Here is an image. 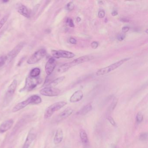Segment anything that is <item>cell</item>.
Returning <instances> with one entry per match:
<instances>
[{
    "label": "cell",
    "mask_w": 148,
    "mask_h": 148,
    "mask_svg": "<svg viewBox=\"0 0 148 148\" xmlns=\"http://www.w3.org/2000/svg\"><path fill=\"white\" fill-rule=\"evenodd\" d=\"M121 21L122 22H129V20L125 18H122L121 19Z\"/></svg>",
    "instance_id": "obj_36"
},
{
    "label": "cell",
    "mask_w": 148,
    "mask_h": 148,
    "mask_svg": "<svg viewBox=\"0 0 148 148\" xmlns=\"http://www.w3.org/2000/svg\"><path fill=\"white\" fill-rule=\"evenodd\" d=\"M17 84H18V82H17V80L15 79H14L12 84L8 87L6 93L5 95L4 105H8V103H10V101L12 100L13 96L15 92V90H16Z\"/></svg>",
    "instance_id": "obj_4"
},
{
    "label": "cell",
    "mask_w": 148,
    "mask_h": 148,
    "mask_svg": "<svg viewBox=\"0 0 148 148\" xmlns=\"http://www.w3.org/2000/svg\"><path fill=\"white\" fill-rule=\"evenodd\" d=\"M92 110V105L90 103L87 104V105L84 106L83 108L80 109L76 114L79 116H84L86 115Z\"/></svg>",
    "instance_id": "obj_17"
},
{
    "label": "cell",
    "mask_w": 148,
    "mask_h": 148,
    "mask_svg": "<svg viewBox=\"0 0 148 148\" xmlns=\"http://www.w3.org/2000/svg\"><path fill=\"white\" fill-rule=\"evenodd\" d=\"M81 19L79 17H77V21L78 22H80L81 21Z\"/></svg>",
    "instance_id": "obj_37"
},
{
    "label": "cell",
    "mask_w": 148,
    "mask_h": 148,
    "mask_svg": "<svg viewBox=\"0 0 148 148\" xmlns=\"http://www.w3.org/2000/svg\"><path fill=\"white\" fill-rule=\"evenodd\" d=\"M60 90L55 87H46L40 91L41 95L46 97H56L60 93Z\"/></svg>",
    "instance_id": "obj_7"
},
{
    "label": "cell",
    "mask_w": 148,
    "mask_h": 148,
    "mask_svg": "<svg viewBox=\"0 0 148 148\" xmlns=\"http://www.w3.org/2000/svg\"><path fill=\"white\" fill-rule=\"evenodd\" d=\"M51 54L54 58L59 59L60 58H72L75 57V55L73 53L64 50H52Z\"/></svg>",
    "instance_id": "obj_6"
},
{
    "label": "cell",
    "mask_w": 148,
    "mask_h": 148,
    "mask_svg": "<svg viewBox=\"0 0 148 148\" xmlns=\"http://www.w3.org/2000/svg\"><path fill=\"white\" fill-rule=\"evenodd\" d=\"M147 31H148V30H146V33H147Z\"/></svg>",
    "instance_id": "obj_38"
},
{
    "label": "cell",
    "mask_w": 148,
    "mask_h": 148,
    "mask_svg": "<svg viewBox=\"0 0 148 148\" xmlns=\"http://www.w3.org/2000/svg\"><path fill=\"white\" fill-rule=\"evenodd\" d=\"M40 73V70L39 68H34L30 72V77H38Z\"/></svg>",
    "instance_id": "obj_21"
},
{
    "label": "cell",
    "mask_w": 148,
    "mask_h": 148,
    "mask_svg": "<svg viewBox=\"0 0 148 148\" xmlns=\"http://www.w3.org/2000/svg\"><path fill=\"white\" fill-rule=\"evenodd\" d=\"M74 8V5L73 2H70L67 4L66 6V8L68 11L71 12L73 11Z\"/></svg>",
    "instance_id": "obj_27"
},
{
    "label": "cell",
    "mask_w": 148,
    "mask_h": 148,
    "mask_svg": "<svg viewBox=\"0 0 148 148\" xmlns=\"http://www.w3.org/2000/svg\"><path fill=\"white\" fill-rule=\"evenodd\" d=\"M118 14V12H116V11H113V12H112V15L113 16H116Z\"/></svg>",
    "instance_id": "obj_35"
},
{
    "label": "cell",
    "mask_w": 148,
    "mask_h": 148,
    "mask_svg": "<svg viewBox=\"0 0 148 148\" xmlns=\"http://www.w3.org/2000/svg\"><path fill=\"white\" fill-rule=\"evenodd\" d=\"M98 45V43L97 41H93L91 44V46L92 48L94 49L97 48Z\"/></svg>",
    "instance_id": "obj_32"
},
{
    "label": "cell",
    "mask_w": 148,
    "mask_h": 148,
    "mask_svg": "<svg viewBox=\"0 0 148 148\" xmlns=\"http://www.w3.org/2000/svg\"><path fill=\"white\" fill-rule=\"evenodd\" d=\"M7 61V56H2L0 57V67L4 66Z\"/></svg>",
    "instance_id": "obj_24"
},
{
    "label": "cell",
    "mask_w": 148,
    "mask_h": 148,
    "mask_svg": "<svg viewBox=\"0 0 148 148\" xmlns=\"http://www.w3.org/2000/svg\"><path fill=\"white\" fill-rule=\"evenodd\" d=\"M24 46H25V43L21 42L17 45H16L11 51L9 52V53L7 56V61L10 62L13 60L18 56L21 51L22 50Z\"/></svg>",
    "instance_id": "obj_8"
},
{
    "label": "cell",
    "mask_w": 148,
    "mask_h": 148,
    "mask_svg": "<svg viewBox=\"0 0 148 148\" xmlns=\"http://www.w3.org/2000/svg\"><path fill=\"white\" fill-rule=\"evenodd\" d=\"M73 112V109L71 108H67L62 111L58 117V120H62L70 116Z\"/></svg>",
    "instance_id": "obj_16"
},
{
    "label": "cell",
    "mask_w": 148,
    "mask_h": 148,
    "mask_svg": "<svg viewBox=\"0 0 148 148\" xmlns=\"http://www.w3.org/2000/svg\"><path fill=\"white\" fill-rule=\"evenodd\" d=\"M105 16V12L103 10H100L98 13V17L100 18H104Z\"/></svg>",
    "instance_id": "obj_31"
},
{
    "label": "cell",
    "mask_w": 148,
    "mask_h": 148,
    "mask_svg": "<svg viewBox=\"0 0 148 148\" xmlns=\"http://www.w3.org/2000/svg\"><path fill=\"white\" fill-rule=\"evenodd\" d=\"M84 97L83 91L81 90H78L74 92L70 98V101L71 103H77L80 101Z\"/></svg>",
    "instance_id": "obj_14"
},
{
    "label": "cell",
    "mask_w": 148,
    "mask_h": 148,
    "mask_svg": "<svg viewBox=\"0 0 148 148\" xmlns=\"http://www.w3.org/2000/svg\"><path fill=\"white\" fill-rule=\"evenodd\" d=\"M129 30H130V27H123V28H122V32H123L124 33L127 32Z\"/></svg>",
    "instance_id": "obj_34"
},
{
    "label": "cell",
    "mask_w": 148,
    "mask_h": 148,
    "mask_svg": "<svg viewBox=\"0 0 148 148\" xmlns=\"http://www.w3.org/2000/svg\"><path fill=\"white\" fill-rule=\"evenodd\" d=\"M107 120L109 121V123L112 125V126H116V123L115 122L114 119H113V118L111 116H108L107 118Z\"/></svg>",
    "instance_id": "obj_29"
},
{
    "label": "cell",
    "mask_w": 148,
    "mask_h": 148,
    "mask_svg": "<svg viewBox=\"0 0 148 148\" xmlns=\"http://www.w3.org/2000/svg\"><path fill=\"white\" fill-rule=\"evenodd\" d=\"M125 34H120L117 36V38L119 41H122L125 38Z\"/></svg>",
    "instance_id": "obj_30"
},
{
    "label": "cell",
    "mask_w": 148,
    "mask_h": 148,
    "mask_svg": "<svg viewBox=\"0 0 148 148\" xmlns=\"http://www.w3.org/2000/svg\"><path fill=\"white\" fill-rule=\"evenodd\" d=\"M32 104L30 98L29 97L26 100H24L22 102H20L17 104L13 108L12 110V112H16L26 107L28 105Z\"/></svg>",
    "instance_id": "obj_12"
},
{
    "label": "cell",
    "mask_w": 148,
    "mask_h": 148,
    "mask_svg": "<svg viewBox=\"0 0 148 148\" xmlns=\"http://www.w3.org/2000/svg\"><path fill=\"white\" fill-rule=\"evenodd\" d=\"M69 41L71 44H73V45H76L77 43V40L73 38H71L69 40Z\"/></svg>",
    "instance_id": "obj_33"
},
{
    "label": "cell",
    "mask_w": 148,
    "mask_h": 148,
    "mask_svg": "<svg viewBox=\"0 0 148 148\" xmlns=\"http://www.w3.org/2000/svg\"><path fill=\"white\" fill-rule=\"evenodd\" d=\"M66 23L70 27H74V23H73V20L71 18H67L66 20Z\"/></svg>",
    "instance_id": "obj_28"
},
{
    "label": "cell",
    "mask_w": 148,
    "mask_h": 148,
    "mask_svg": "<svg viewBox=\"0 0 148 148\" xmlns=\"http://www.w3.org/2000/svg\"><path fill=\"white\" fill-rule=\"evenodd\" d=\"M143 113L140 112H138L136 116V121L137 123L138 124L140 123L143 121Z\"/></svg>",
    "instance_id": "obj_22"
},
{
    "label": "cell",
    "mask_w": 148,
    "mask_h": 148,
    "mask_svg": "<svg viewBox=\"0 0 148 148\" xmlns=\"http://www.w3.org/2000/svg\"><path fill=\"white\" fill-rule=\"evenodd\" d=\"M64 138V132L62 129L59 128L55 132L53 138V143L55 145L60 143Z\"/></svg>",
    "instance_id": "obj_13"
},
{
    "label": "cell",
    "mask_w": 148,
    "mask_h": 148,
    "mask_svg": "<svg viewBox=\"0 0 148 148\" xmlns=\"http://www.w3.org/2000/svg\"><path fill=\"white\" fill-rule=\"evenodd\" d=\"M40 83L41 79L38 77L34 78L29 76L26 79L25 86L21 90V91H30L32 90Z\"/></svg>",
    "instance_id": "obj_3"
},
{
    "label": "cell",
    "mask_w": 148,
    "mask_h": 148,
    "mask_svg": "<svg viewBox=\"0 0 148 148\" xmlns=\"http://www.w3.org/2000/svg\"><path fill=\"white\" fill-rule=\"evenodd\" d=\"M148 138V134L147 132H142L139 136V139L141 141H145Z\"/></svg>",
    "instance_id": "obj_26"
},
{
    "label": "cell",
    "mask_w": 148,
    "mask_h": 148,
    "mask_svg": "<svg viewBox=\"0 0 148 148\" xmlns=\"http://www.w3.org/2000/svg\"><path fill=\"white\" fill-rule=\"evenodd\" d=\"M17 12L22 16L29 18L31 17V12L28 8L21 3H17L16 5Z\"/></svg>",
    "instance_id": "obj_9"
},
{
    "label": "cell",
    "mask_w": 148,
    "mask_h": 148,
    "mask_svg": "<svg viewBox=\"0 0 148 148\" xmlns=\"http://www.w3.org/2000/svg\"><path fill=\"white\" fill-rule=\"evenodd\" d=\"M130 59V58L123 59L121 60H119L114 64H112L107 67L101 68L97 72L96 75L97 76H101L108 74L109 73L116 70V69L121 66L125 62L128 61Z\"/></svg>",
    "instance_id": "obj_1"
},
{
    "label": "cell",
    "mask_w": 148,
    "mask_h": 148,
    "mask_svg": "<svg viewBox=\"0 0 148 148\" xmlns=\"http://www.w3.org/2000/svg\"><path fill=\"white\" fill-rule=\"evenodd\" d=\"M32 101V104H39L42 102V99L40 96L34 95L30 97Z\"/></svg>",
    "instance_id": "obj_20"
},
{
    "label": "cell",
    "mask_w": 148,
    "mask_h": 148,
    "mask_svg": "<svg viewBox=\"0 0 148 148\" xmlns=\"http://www.w3.org/2000/svg\"><path fill=\"white\" fill-rule=\"evenodd\" d=\"M36 134L33 132L28 133L22 148H29L34 140L36 138Z\"/></svg>",
    "instance_id": "obj_15"
},
{
    "label": "cell",
    "mask_w": 148,
    "mask_h": 148,
    "mask_svg": "<svg viewBox=\"0 0 148 148\" xmlns=\"http://www.w3.org/2000/svg\"><path fill=\"white\" fill-rule=\"evenodd\" d=\"M56 60L53 58H51L48 60L46 64L45 71L47 76H50L56 67Z\"/></svg>",
    "instance_id": "obj_10"
},
{
    "label": "cell",
    "mask_w": 148,
    "mask_h": 148,
    "mask_svg": "<svg viewBox=\"0 0 148 148\" xmlns=\"http://www.w3.org/2000/svg\"><path fill=\"white\" fill-rule=\"evenodd\" d=\"M79 136L80 139L84 144H87L89 143L88 136L84 130H81L79 132Z\"/></svg>",
    "instance_id": "obj_18"
},
{
    "label": "cell",
    "mask_w": 148,
    "mask_h": 148,
    "mask_svg": "<svg viewBox=\"0 0 148 148\" xmlns=\"http://www.w3.org/2000/svg\"><path fill=\"white\" fill-rule=\"evenodd\" d=\"M65 78V77H64V76L55 79V80L50 82V83L47 86V87H54L55 86H56L58 84H59L61 83L62 81H64Z\"/></svg>",
    "instance_id": "obj_19"
},
{
    "label": "cell",
    "mask_w": 148,
    "mask_h": 148,
    "mask_svg": "<svg viewBox=\"0 0 148 148\" xmlns=\"http://www.w3.org/2000/svg\"><path fill=\"white\" fill-rule=\"evenodd\" d=\"M13 119H9L3 122L0 125V133H3L9 130L14 124Z\"/></svg>",
    "instance_id": "obj_11"
},
{
    "label": "cell",
    "mask_w": 148,
    "mask_h": 148,
    "mask_svg": "<svg viewBox=\"0 0 148 148\" xmlns=\"http://www.w3.org/2000/svg\"><path fill=\"white\" fill-rule=\"evenodd\" d=\"M47 54V51L45 49H40L35 52L27 60V63L29 64H33L40 61Z\"/></svg>",
    "instance_id": "obj_5"
},
{
    "label": "cell",
    "mask_w": 148,
    "mask_h": 148,
    "mask_svg": "<svg viewBox=\"0 0 148 148\" xmlns=\"http://www.w3.org/2000/svg\"><path fill=\"white\" fill-rule=\"evenodd\" d=\"M117 104V100L115 98L112 102L111 104L109 107V110L110 112H112V111L114 110Z\"/></svg>",
    "instance_id": "obj_23"
},
{
    "label": "cell",
    "mask_w": 148,
    "mask_h": 148,
    "mask_svg": "<svg viewBox=\"0 0 148 148\" xmlns=\"http://www.w3.org/2000/svg\"><path fill=\"white\" fill-rule=\"evenodd\" d=\"M67 103L65 101L57 102L47 107L44 113V118L47 119L50 118L56 112L59 110L61 108L66 105Z\"/></svg>",
    "instance_id": "obj_2"
},
{
    "label": "cell",
    "mask_w": 148,
    "mask_h": 148,
    "mask_svg": "<svg viewBox=\"0 0 148 148\" xmlns=\"http://www.w3.org/2000/svg\"><path fill=\"white\" fill-rule=\"evenodd\" d=\"M8 15H5V17L2 18V19L0 21V30L1 29L3 26L5 25L6 22L7 21L8 19Z\"/></svg>",
    "instance_id": "obj_25"
}]
</instances>
